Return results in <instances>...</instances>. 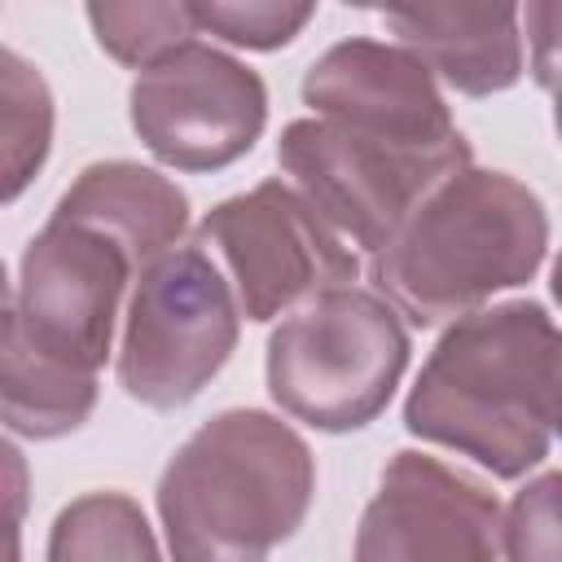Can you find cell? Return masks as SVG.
Instances as JSON below:
<instances>
[{
  "mask_svg": "<svg viewBox=\"0 0 562 562\" xmlns=\"http://www.w3.org/2000/svg\"><path fill=\"white\" fill-rule=\"evenodd\" d=\"M558 351V325L536 299L448 321L404 400V430L470 457L492 479H522L553 448Z\"/></svg>",
  "mask_w": 562,
  "mask_h": 562,
  "instance_id": "1",
  "label": "cell"
},
{
  "mask_svg": "<svg viewBox=\"0 0 562 562\" xmlns=\"http://www.w3.org/2000/svg\"><path fill=\"white\" fill-rule=\"evenodd\" d=\"M549 255V211L509 171L457 167L369 255L373 290L417 329L527 285Z\"/></svg>",
  "mask_w": 562,
  "mask_h": 562,
  "instance_id": "2",
  "label": "cell"
},
{
  "mask_svg": "<svg viewBox=\"0 0 562 562\" xmlns=\"http://www.w3.org/2000/svg\"><path fill=\"white\" fill-rule=\"evenodd\" d=\"M316 496L307 439L263 413L224 408L158 474V522L180 562H259L285 544Z\"/></svg>",
  "mask_w": 562,
  "mask_h": 562,
  "instance_id": "3",
  "label": "cell"
},
{
  "mask_svg": "<svg viewBox=\"0 0 562 562\" xmlns=\"http://www.w3.org/2000/svg\"><path fill=\"white\" fill-rule=\"evenodd\" d=\"M408 351V329L378 290L329 285L290 307L272 329L263 360L268 395L312 430H364L386 413Z\"/></svg>",
  "mask_w": 562,
  "mask_h": 562,
  "instance_id": "4",
  "label": "cell"
},
{
  "mask_svg": "<svg viewBox=\"0 0 562 562\" xmlns=\"http://www.w3.org/2000/svg\"><path fill=\"white\" fill-rule=\"evenodd\" d=\"M237 338L241 307L224 268L198 237H180L136 272L114 364L119 386L145 408H184L228 364Z\"/></svg>",
  "mask_w": 562,
  "mask_h": 562,
  "instance_id": "5",
  "label": "cell"
},
{
  "mask_svg": "<svg viewBox=\"0 0 562 562\" xmlns=\"http://www.w3.org/2000/svg\"><path fill=\"white\" fill-rule=\"evenodd\" d=\"M277 162L342 241L373 255L408 211L448 171L474 162V154L465 136L452 145H413L329 119H294L277 140Z\"/></svg>",
  "mask_w": 562,
  "mask_h": 562,
  "instance_id": "6",
  "label": "cell"
},
{
  "mask_svg": "<svg viewBox=\"0 0 562 562\" xmlns=\"http://www.w3.org/2000/svg\"><path fill=\"white\" fill-rule=\"evenodd\" d=\"M198 241L215 255L241 316L255 325L277 321L303 299L347 285L360 272L356 250L285 180H259L211 206L198 224Z\"/></svg>",
  "mask_w": 562,
  "mask_h": 562,
  "instance_id": "7",
  "label": "cell"
},
{
  "mask_svg": "<svg viewBox=\"0 0 562 562\" xmlns=\"http://www.w3.org/2000/svg\"><path fill=\"white\" fill-rule=\"evenodd\" d=\"M127 119L140 145L176 171H224L255 149L268 127V88L259 70L211 44L184 40L140 66L127 92Z\"/></svg>",
  "mask_w": 562,
  "mask_h": 562,
  "instance_id": "8",
  "label": "cell"
},
{
  "mask_svg": "<svg viewBox=\"0 0 562 562\" xmlns=\"http://www.w3.org/2000/svg\"><path fill=\"white\" fill-rule=\"evenodd\" d=\"M132 277L136 259L119 237L53 211L22 250L13 312L44 351L97 373L110 356Z\"/></svg>",
  "mask_w": 562,
  "mask_h": 562,
  "instance_id": "9",
  "label": "cell"
},
{
  "mask_svg": "<svg viewBox=\"0 0 562 562\" xmlns=\"http://www.w3.org/2000/svg\"><path fill=\"white\" fill-rule=\"evenodd\" d=\"M501 501L496 492L426 452H395L382 470L373 501L360 514L351 553L360 562L408 558H501Z\"/></svg>",
  "mask_w": 562,
  "mask_h": 562,
  "instance_id": "10",
  "label": "cell"
},
{
  "mask_svg": "<svg viewBox=\"0 0 562 562\" xmlns=\"http://www.w3.org/2000/svg\"><path fill=\"white\" fill-rule=\"evenodd\" d=\"M303 105H312L316 119L413 145H452L465 136L439 79L408 48L382 40L329 44L303 75Z\"/></svg>",
  "mask_w": 562,
  "mask_h": 562,
  "instance_id": "11",
  "label": "cell"
},
{
  "mask_svg": "<svg viewBox=\"0 0 562 562\" xmlns=\"http://www.w3.org/2000/svg\"><path fill=\"white\" fill-rule=\"evenodd\" d=\"M522 0H382L386 31L461 97H496L527 70Z\"/></svg>",
  "mask_w": 562,
  "mask_h": 562,
  "instance_id": "12",
  "label": "cell"
},
{
  "mask_svg": "<svg viewBox=\"0 0 562 562\" xmlns=\"http://www.w3.org/2000/svg\"><path fill=\"white\" fill-rule=\"evenodd\" d=\"M66 220H83L105 228L110 237H119L132 259L136 272L162 255L167 246H176L189 228V198L184 189L154 171L140 167L132 158H110V162H92L75 176V184L57 198L53 206Z\"/></svg>",
  "mask_w": 562,
  "mask_h": 562,
  "instance_id": "13",
  "label": "cell"
},
{
  "mask_svg": "<svg viewBox=\"0 0 562 562\" xmlns=\"http://www.w3.org/2000/svg\"><path fill=\"white\" fill-rule=\"evenodd\" d=\"M97 408V373L44 351L18 321L13 303L0 307V426L22 439L75 435Z\"/></svg>",
  "mask_w": 562,
  "mask_h": 562,
  "instance_id": "14",
  "label": "cell"
},
{
  "mask_svg": "<svg viewBox=\"0 0 562 562\" xmlns=\"http://www.w3.org/2000/svg\"><path fill=\"white\" fill-rule=\"evenodd\" d=\"M53 88L35 61L0 44V206L18 202L53 149Z\"/></svg>",
  "mask_w": 562,
  "mask_h": 562,
  "instance_id": "15",
  "label": "cell"
},
{
  "mask_svg": "<svg viewBox=\"0 0 562 562\" xmlns=\"http://www.w3.org/2000/svg\"><path fill=\"white\" fill-rule=\"evenodd\" d=\"M48 562H79V558H158L162 544L145 509L127 492H88L70 501L48 536Z\"/></svg>",
  "mask_w": 562,
  "mask_h": 562,
  "instance_id": "16",
  "label": "cell"
},
{
  "mask_svg": "<svg viewBox=\"0 0 562 562\" xmlns=\"http://www.w3.org/2000/svg\"><path fill=\"white\" fill-rule=\"evenodd\" d=\"M83 9L101 53L132 70L193 40V18L184 0H83Z\"/></svg>",
  "mask_w": 562,
  "mask_h": 562,
  "instance_id": "17",
  "label": "cell"
},
{
  "mask_svg": "<svg viewBox=\"0 0 562 562\" xmlns=\"http://www.w3.org/2000/svg\"><path fill=\"white\" fill-rule=\"evenodd\" d=\"M184 9L193 31L250 53H277L294 44L316 18V0H184Z\"/></svg>",
  "mask_w": 562,
  "mask_h": 562,
  "instance_id": "18",
  "label": "cell"
},
{
  "mask_svg": "<svg viewBox=\"0 0 562 562\" xmlns=\"http://www.w3.org/2000/svg\"><path fill=\"white\" fill-rule=\"evenodd\" d=\"M558 487L562 479L553 470H544L540 479H531L509 514H501V558H514V562H553L562 540H558Z\"/></svg>",
  "mask_w": 562,
  "mask_h": 562,
  "instance_id": "19",
  "label": "cell"
},
{
  "mask_svg": "<svg viewBox=\"0 0 562 562\" xmlns=\"http://www.w3.org/2000/svg\"><path fill=\"white\" fill-rule=\"evenodd\" d=\"M26 509H31V465L22 448L0 435V562L22 558Z\"/></svg>",
  "mask_w": 562,
  "mask_h": 562,
  "instance_id": "20",
  "label": "cell"
},
{
  "mask_svg": "<svg viewBox=\"0 0 562 562\" xmlns=\"http://www.w3.org/2000/svg\"><path fill=\"white\" fill-rule=\"evenodd\" d=\"M0 307H9V272H4V259H0Z\"/></svg>",
  "mask_w": 562,
  "mask_h": 562,
  "instance_id": "21",
  "label": "cell"
},
{
  "mask_svg": "<svg viewBox=\"0 0 562 562\" xmlns=\"http://www.w3.org/2000/svg\"><path fill=\"white\" fill-rule=\"evenodd\" d=\"M342 4H351V9H373V4H382V0H342Z\"/></svg>",
  "mask_w": 562,
  "mask_h": 562,
  "instance_id": "22",
  "label": "cell"
}]
</instances>
